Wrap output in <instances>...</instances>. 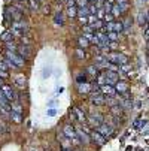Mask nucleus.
<instances>
[{"label":"nucleus","instance_id":"nucleus-1","mask_svg":"<svg viewBox=\"0 0 149 151\" xmlns=\"http://www.w3.org/2000/svg\"><path fill=\"white\" fill-rule=\"evenodd\" d=\"M106 60L116 64V66H121V64L128 63V57H127L125 54H122V52H118V51H112L109 54H106Z\"/></svg>","mask_w":149,"mask_h":151},{"label":"nucleus","instance_id":"nucleus-2","mask_svg":"<svg viewBox=\"0 0 149 151\" xmlns=\"http://www.w3.org/2000/svg\"><path fill=\"white\" fill-rule=\"evenodd\" d=\"M14 35L16 36H23L29 32V24L26 23L24 19H19V21H14L12 23V30H11Z\"/></svg>","mask_w":149,"mask_h":151},{"label":"nucleus","instance_id":"nucleus-3","mask_svg":"<svg viewBox=\"0 0 149 151\" xmlns=\"http://www.w3.org/2000/svg\"><path fill=\"white\" fill-rule=\"evenodd\" d=\"M101 30L103 32H118V33H122L124 32L122 21H111V23H106Z\"/></svg>","mask_w":149,"mask_h":151},{"label":"nucleus","instance_id":"nucleus-4","mask_svg":"<svg viewBox=\"0 0 149 151\" xmlns=\"http://www.w3.org/2000/svg\"><path fill=\"white\" fill-rule=\"evenodd\" d=\"M6 57H8L9 60H12L18 68H23L24 64H26V58L21 57L16 51H9V50H6Z\"/></svg>","mask_w":149,"mask_h":151},{"label":"nucleus","instance_id":"nucleus-5","mask_svg":"<svg viewBox=\"0 0 149 151\" xmlns=\"http://www.w3.org/2000/svg\"><path fill=\"white\" fill-rule=\"evenodd\" d=\"M0 111L3 114H11L12 111V106H11V102L8 100V97L5 96L3 90L0 88Z\"/></svg>","mask_w":149,"mask_h":151},{"label":"nucleus","instance_id":"nucleus-6","mask_svg":"<svg viewBox=\"0 0 149 151\" xmlns=\"http://www.w3.org/2000/svg\"><path fill=\"white\" fill-rule=\"evenodd\" d=\"M63 133H64L69 139H72V142L73 144H79L81 141H79V138H78V133H76V130L72 127V126H64V129H63Z\"/></svg>","mask_w":149,"mask_h":151},{"label":"nucleus","instance_id":"nucleus-7","mask_svg":"<svg viewBox=\"0 0 149 151\" xmlns=\"http://www.w3.org/2000/svg\"><path fill=\"white\" fill-rule=\"evenodd\" d=\"M100 90H101V93H103L106 97H115V94L118 93L116 88L113 87V85H111V84H103V85H100Z\"/></svg>","mask_w":149,"mask_h":151},{"label":"nucleus","instance_id":"nucleus-8","mask_svg":"<svg viewBox=\"0 0 149 151\" xmlns=\"http://www.w3.org/2000/svg\"><path fill=\"white\" fill-rule=\"evenodd\" d=\"M16 52H18L21 57H24L26 60H27V58H31V48H30L29 45H26V44H23V45H18Z\"/></svg>","mask_w":149,"mask_h":151},{"label":"nucleus","instance_id":"nucleus-9","mask_svg":"<svg viewBox=\"0 0 149 151\" xmlns=\"http://www.w3.org/2000/svg\"><path fill=\"white\" fill-rule=\"evenodd\" d=\"M2 90H3L5 96L8 97V100H9L11 103L16 100V93L12 90V87H11V85H6V84H3V85H2Z\"/></svg>","mask_w":149,"mask_h":151},{"label":"nucleus","instance_id":"nucleus-10","mask_svg":"<svg viewBox=\"0 0 149 151\" xmlns=\"http://www.w3.org/2000/svg\"><path fill=\"white\" fill-rule=\"evenodd\" d=\"M97 130L103 135V136H111L113 133V126L112 124H106V123H101L98 127H97Z\"/></svg>","mask_w":149,"mask_h":151},{"label":"nucleus","instance_id":"nucleus-11","mask_svg":"<svg viewBox=\"0 0 149 151\" xmlns=\"http://www.w3.org/2000/svg\"><path fill=\"white\" fill-rule=\"evenodd\" d=\"M118 81H119V76H118L116 70H108V72H106V84L115 85Z\"/></svg>","mask_w":149,"mask_h":151},{"label":"nucleus","instance_id":"nucleus-12","mask_svg":"<svg viewBox=\"0 0 149 151\" xmlns=\"http://www.w3.org/2000/svg\"><path fill=\"white\" fill-rule=\"evenodd\" d=\"M12 81L18 85L19 88H24L26 85H27V78L23 75V73H18V75H14L12 76Z\"/></svg>","mask_w":149,"mask_h":151},{"label":"nucleus","instance_id":"nucleus-13","mask_svg":"<svg viewBox=\"0 0 149 151\" xmlns=\"http://www.w3.org/2000/svg\"><path fill=\"white\" fill-rule=\"evenodd\" d=\"M115 88H116V91L119 93V94H127L128 93V88H130V85L127 84V82H124V81H118L116 84H115Z\"/></svg>","mask_w":149,"mask_h":151},{"label":"nucleus","instance_id":"nucleus-14","mask_svg":"<svg viewBox=\"0 0 149 151\" xmlns=\"http://www.w3.org/2000/svg\"><path fill=\"white\" fill-rule=\"evenodd\" d=\"M72 114H73V117H75V118H78V120H79V121H82V123H83L85 120H87L83 109H81L79 106H73V108H72Z\"/></svg>","mask_w":149,"mask_h":151},{"label":"nucleus","instance_id":"nucleus-15","mask_svg":"<svg viewBox=\"0 0 149 151\" xmlns=\"http://www.w3.org/2000/svg\"><path fill=\"white\" fill-rule=\"evenodd\" d=\"M91 139H93L94 144H97V145H100V147L104 145V142H106V141H104V136H103L98 130H96V132L91 133Z\"/></svg>","mask_w":149,"mask_h":151},{"label":"nucleus","instance_id":"nucleus-16","mask_svg":"<svg viewBox=\"0 0 149 151\" xmlns=\"http://www.w3.org/2000/svg\"><path fill=\"white\" fill-rule=\"evenodd\" d=\"M91 90H93V87H91L88 82H81V84H78V91H79L81 94H88V93H91Z\"/></svg>","mask_w":149,"mask_h":151},{"label":"nucleus","instance_id":"nucleus-17","mask_svg":"<svg viewBox=\"0 0 149 151\" xmlns=\"http://www.w3.org/2000/svg\"><path fill=\"white\" fill-rule=\"evenodd\" d=\"M76 133H78V138H79L81 144H88L91 141V136H88L87 133H83L82 129H76Z\"/></svg>","mask_w":149,"mask_h":151},{"label":"nucleus","instance_id":"nucleus-18","mask_svg":"<svg viewBox=\"0 0 149 151\" xmlns=\"http://www.w3.org/2000/svg\"><path fill=\"white\" fill-rule=\"evenodd\" d=\"M91 102H93L94 105H98V106H100V105H104V103H106V96H104L103 93H101V94H97V96H93V97H91Z\"/></svg>","mask_w":149,"mask_h":151},{"label":"nucleus","instance_id":"nucleus-19","mask_svg":"<svg viewBox=\"0 0 149 151\" xmlns=\"http://www.w3.org/2000/svg\"><path fill=\"white\" fill-rule=\"evenodd\" d=\"M90 123H91L93 126L98 127V126L103 123V118H101V115H100V114H93V115L90 117Z\"/></svg>","mask_w":149,"mask_h":151},{"label":"nucleus","instance_id":"nucleus-20","mask_svg":"<svg viewBox=\"0 0 149 151\" xmlns=\"http://www.w3.org/2000/svg\"><path fill=\"white\" fill-rule=\"evenodd\" d=\"M90 44L91 42L85 37V36H81V37H78V45H79V48H82V50H87L88 47H90Z\"/></svg>","mask_w":149,"mask_h":151},{"label":"nucleus","instance_id":"nucleus-21","mask_svg":"<svg viewBox=\"0 0 149 151\" xmlns=\"http://www.w3.org/2000/svg\"><path fill=\"white\" fill-rule=\"evenodd\" d=\"M11 118H12L15 123H21V121H23V112L12 109V111H11Z\"/></svg>","mask_w":149,"mask_h":151},{"label":"nucleus","instance_id":"nucleus-22","mask_svg":"<svg viewBox=\"0 0 149 151\" xmlns=\"http://www.w3.org/2000/svg\"><path fill=\"white\" fill-rule=\"evenodd\" d=\"M85 72H87V75H88V76H91V78L98 76V68H97V66H88Z\"/></svg>","mask_w":149,"mask_h":151},{"label":"nucleus","instance_id":"nucleus-23","mask_svg":"<svg viewBox=\"0 0 149 151\" xmlns=\"http://www.w3.org/2000/svg\"><path fill=\"white\" fill-rule=\"evenodd\" d=\"M54 21H55V24L63 26V24H64V15H63L61 12H57L55 17H54Z\"/></svg>","mask_w":149,"mask_h":151},{"label":"nucleus","instance_id":"nucleus-24","mask_svg":"<svg viewBox=\"0 0 149 151\" xmlns=\"http://www.w3.org/2000/svg\"><path fill=\"white\" fill-rule=\"evenodd\" d=\"M91 15L88 6H85V8H78V17H88Z\"/></svg>","mask_w":149,"mask_h":151},{"label":"nucleus","instance_id":"nucleus-25","mask_svg":"<svg viewBox=\"0 0 149 151\" xmlns=\"http://www.w3.org/2000/svg\"><path fill=\"white\" fill-rule=\"evenodd\" d=\"M67 15L70 17V18H75L76 15H78V6H67Z\"/></svg>","mask_w":149,"mask_h":151},{"label":"nucleus","instance_id":"nucleus-26","mask_svg":"<svg viewBox=\"0 0 149 151\" xmlns=\"http://www.w3.org/2000/svg\"><path fill=\"white\" fill-rule=\"evenodd\" d=\"M14 37V33L12 32H5L2 36H0V40H3V42H11Z\"/></svg>","mask_w":149,"mask_h":151},{"label":"nucleus","instance_id":"nucleus-27","mask_svg":"<svg viewBox=\"0 0 149 151\" xmlns=\"http://www.w3.org/2000/svg\"><path fill=\"white\" fill-rule=\"evenodd\" d=\"M112 15H113L115 18H118V17H121V15H122L121 8H119V5H118V3H115V5L112 6Z\"/></svg>","mask_w":149,"mask_h":151},{"label":"nucleus","instance_id":"nucleus-28","mask_svg":"<svg viewBox=\"0 0 149 151\" xmlns=\"http://www.w3.org/2000/svg\"><path fill=\"white\" fill-rule=\"evenodd\" d=\"M108 36H109V40L118 42V39L121 37V33H118V32H108Z\"/></svg>","mask_w":149,"mask_h":151},{"label":"nucleus","instance_id":"nucleus-29","mask_svg":"<svg viewBox=\"0 0 149 151\" xmlns=\"http://www.w3.org/2000/svg\"><path fill=\"white\" fill-rule=\"evenodd\" d=\"M29 6L31 11H37L40 8V2L39 0H29Z\"/></svg>","mask_w":149,"mask_h":151},{"label":"nucleus","instance_id":"nucleus-30","mask_svg":"<svg viewBox=\"0 0 149 151\" xmlns=\"http://www.w3.org/2000/svg\"><path fill=\"white\" fill-rule=\"evenodd\" d=\"M75 55H76L79 60H85V58H87V55H85V51H83L82 48H76V50H75Z\"/></svg>","mask_w":149,"mask_h":151},{"label":"nucleus","instance_id":"nucleus-31","mask_svg":"<svg viewBox=\"0 0 149 151\" xmlns=\"http://www.w3.org/2000/svg\"><path fill=\"white\" fill-rule=\"evenodd\" d=\"M133 24V19L131 18H124L122 19V26H124V30H128Z\"/></svg>","mask_w":149,"mask_h":151},{"label":"nucleus","instance_id":"nucleus-32","mask_svg":"<svg viewBox=\"0 0 149 151\" xmlns=\"http://www.w3.org/2000/svg\"><path fill=\"white\" fill-rule=\"evenodd\" d=\"M3 61L6 63V66H8V69H18V66H16V64L12 61V60H9L8 57H5L3 58Z\"/></svg>","mask_w":149,"mask_h":151},{"label":"nucleus","instance_id":"nucleus-33","mask_svg":"<svg viewBox=\"0 0 149 151\" xmlns=\"http://www.w3.org/2000/svg\"><path fill=\"white\" fill-rule=\"evenodd\" d=\"M119 70H121V72H124V73H127V72H130V70H131V66H130L128 63L121 64V66H119Z\"/></svg>","mask_w":149,"mask_h":151},{"label":"nucleus","instance_id":"nucleus-34","mask_svg":"<svg viewBox=\"0 0 149 151\" xmlns=\"http://www.w3.org/2000/svg\"><path fill=\"white\" fill-rule=\"evenodd\" d=\"M112 6H113V5H112V3H109L108 0H106V2L103 3V9L106 11V14H109V12H112Z\"/></svg>","mask_w":149,"mask_h":151},{"label":"nucleus","instance_id":"nucleus-35","mask_svg":"<svg viewBox=\"0 0 149 151\" xmlns=\"http://www.w3.org/2000/svg\"><path fill=\"white\" fill-rule=\"evenodd\" d=\"M16 48H18V45H15L12 40H11V42H6V50H9V51H16Z\"/></svg>","mask_w":149,"mask_h":151},{"label":"nucleus","instance_id":"nucleus-36","mask_svg":"<svg viewBox=\"0 0 149 151\" xmlns=\"http://www.w3.org/2000/svg\"><path fill=\"white\" fill-rule=\"evenodd\" d=\"M88 0H76V6L78 8H85V6H88Z\"/></svg>","mask_w":149,"mask_h":151},{"label":"nucleus","instance_id":"nucleus-37","mask_svg":"<svg viewBox=\"0 0 149 151\" xmlns=\"http://www.w3.org/2000/svg\"><path fill=\"white\" fill-rule=\"evenodd\" d=\"M97 84H98V85L106 84V73H103V75H98V76H97Z\"/></svg>","mask_w":149,"mask_h":151},{"label":"nucleus","instance_id":"nucleus-38","mask_svg":"<svg viewBox=\"0 0 149 151\" xmlns=\"http://www.w3.org/2000/svg\"><path fill=\"white\" fill-rule=\"evenodd\" d=\"M111 21H115V17L112 15V12H109V14L104 15V23H111Z\"/></svg>","mask_w":149,"mask_h":151},{"label":"nucleus","instance_id":"nucleus-39","mask_svg":"<svg viewBox=\"0 0 149 151\" xmlns=\"http://www.w3.org/2000/svg\"><path fill=\"white\" fill-rule=\"evenodd\" d=\"M88 9H90L91 15H97V11H98V8H97V5H96V3H94V5H88Z\"/></svg>","mask_w":149,"mask_h":151},{"label":"nucleus","instance_id":"nucleus-40","mask_svg":"<svg viewBox=\"0 0 149 151\" xmlns=\"http://www.w3.org/2000/svg\"><path fill=\"white\" fill-rule=\"evenodd\" d=\"M119 5V8H121V12L122 14H125L127 11H128V8H130V5L128 3H118Z\"/></svg>","mask_w":149,"mask_h":151},{"label":"nucleus","instance_id":"nucleus-41","mask_svg":"<svg viewBox=\"0 0 149 151\" xmlns=\"http://www.w3.org/2000/svg\"><path fill=\"white\" fill-rule=\"evenodd\" d=\"M76 81H78V84H81V82H85V81H87V75L79 73V75L76 76Z\"/></svg>","mask_w":149,"mask_h":151},{"label":"nucleus","instance_id":"nucleus-42","mask_svg":"<svg viewBox=\"0 0 149 151\" xmlns=\"http://www.w3.org/2000/svg\"><path fill=\"white\" fill-rule=\"evenodd\" d=\"M97 19H98V17H97V15H88V24H90V26H91V24H94Z\"/></svg>","mask_w":149,"mask_h":151},{"label":"nucleus","instance_id":"nucleus-43","mask_svg":"<svg viewBox=\"0 0 149 151\" xmlns=\"http://www.w3.org/2000/svg\"><path fill=\"white\" fill-rule=\"evenodd\" d=\"M0 78H3V79L9 78V73H8L6 69H2V68H0Z\"/></svg>","mask_w":149,"mask_h":151},{"label":"nucleus","instance_id":"nucleus-44","mask_svg":"<svg viewBox=\"0 0 149 151\" xmlns=\"http://www.w3.org/2000/svg\"><path fill=\"white\" fill-rule=\"evenodd\" d=\"M93 30H94V29H93L90 24H87V26L82 27V32H83V33H93Z\"/></svg>","mask_w":149,"mask_h":151},{"label":"nucleus","instance_id":"nucleus-45","mask_svg":"<svg viewBox=\"0 0 149 151\" xmlns=\"http://www.w3.org/2000/svg\"><path fill=\"white\" fill-rule=\"evenodd\" d=\"M104 15H106V11H104L103 8H98V11H97V17H98V19H100V18H104Z\"/></svg>","mask_w":149,"mask_h":151},{"label":"nucleus","instance_id":"nucleus-46","mask_svg":"<svg viewBox=\"0 0 149 151\" xmlns=\"http://www.w3.org/2000/svg\"><path fill=\"white\" fill-rule=\"evenodd\" d=\"M145 126V120H137V121H134V127L136 129H140V127H143Z\"/></svg>","mask_w":149,"mask_h":151},{"label":"nucleus","instance_id":"nucleus-47","mask_svg":"<svg viewBox=\"0 0 149 151\" xmlns=\"http://www.w3.org/2000/svg\"><path fill=\"white\" fill-rule=\"evenodd\" d=\"M79 23L82 26H87L88 24V17H79Z\"/></svg>","mask_w":149,"mask_h":151},{"label":"nucleus","instance_id":"nucleus-48","mask_svg":"<svg viewBox=\"0 0 149 151\" xmlns=\"http://www.w3.org/2000/svg\"><path fill=\"white\" fill-rule=\"evenodd\" d=\"M108 47H109V50H112V51H115V50L118 48V44H116V42H112V40H111V44H109Z\"/></svg>","mask_w":149,"mask_h":151},{"label":"nucleus","instance_id":"nucleus-49","mask_svg":"<svg viewBox=\"0 0 149 151\" xmlns=\"http://www.w3.org/2000/svg\"><path fill=\"white\" fill-rule=\"evenodd\" d=\"M143 36H145V39H146V40H149V24L146 26V29H145V33H143Z\"/></svg>","mask_w":149,"mask_h":151},{"label":"nucleus","instance_id":"nucleus-50","mask_svg":"<svg viewBox=\"0 0 149 151\" xmlns=\"http://www.w3.org/2000/svg\"><path fill=\"white\" fill-rule=\"evenodd\" d=\"M116 3H128V0H116Z\"/></svg>","mask_w":149,"mask_h":151},{"label":"nucleus","instance_id":"nucleus-51","mask_svg":"<svg viewBox=\"0 0 149 151\" xmlns=\"http://www.w3.org/2000/svg\"><path fill=\"white\" fill-rule=\"evenodd\" d=\"M55 114V111L54 109H51V111H48V115H54Z\"/></svg>","mask_w":149,"mask_h":151},{"label":"nucleus","instance_id":"nucleus-52","mask_svg":"<svg viewBox=\"0 0 149 151\" xmlns=\"http://www.w3.org/2000/svg\"><path fill=\"white\" fill-rule=\"evenodd\" d=\"M2 85H3V78H0V88H2Z\"/></svg>","mask_w":149,"mask_h":151},{"label":"nucleus","instance_id":"nucleus-53","mask_svg":"<svg viewBox=\"0 0 149 151\" xmlns=\"http://www.w3.org/2000/svg\"><path fill=\"white\" fill-rule=\"evenodd\" d=\"M88 2H90V3H96V2H97V0H88Z\"/></svg>","mask_w":149,"mask_h":151},{"label":"nucleus","instance_id":"nucleus-54","mask_svg":"<svg viewBox=\"0 0 149 151\" xmlns=\"http://www.w3.org/2000/svg\"><path fill=\"white\" fill-rule=\"evenodd\" d=\"M57 2H60V3H63V2H67V0H57Z\"/></svg>","mask_w":149,"mask_h":151},{"label":"nucleus","instance_id":"nucleus-55","mask_svg":"<svg viewBox=\"0 0 149 151\" xmlns=\"http://www.w3.org/2000/svg\"><path fill=\"white\" fill-rule=\"evenodd\" d=\"M146 15H148V24H149V12H148V14H146Z\"/></svg>","mask_w":149,"mask_h":151},{"label":"nucleus","instance_id":"nucleus-56","mask_svg":"<svg viewBox=\"0 0 149 151\" xmlns=\"http://www.w3.org/2000/svg\"><path fill=\"white\" fill-rule=\"evenodd\" d=\"M16 2H24V0H16Z\"/></svg>","mask_w":149,"mask_h":151},{"label":"nucleus","instance_id":"nucleus-57","mask_svg":"<svg viewBox=\"0 0 149 151\" xmlns=\"http://www.w3.org/2000/svg\"><path fill=\"white\" fill-rule=\"evenodd\" d=\"M63 151H69V150H64V148H63Z\"/></svg>","mask_w":149,"mask_h":151},{"label":"nucleus","instance_id":"nucleus-58","mask_svg":"<svg viewBox=\"0 0 149 151\" xmlns=\"http://www.w3.org/2000/svg\"><path fill=\"white\" fill-rule=\"evenodd\" d=\"M45 151H49V150H45Z\"/></svg>","mask_w":149,"mask_h":151}]
</instances>
